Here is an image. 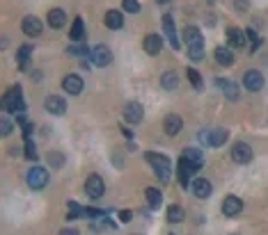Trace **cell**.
I'll return each instance as SVG.
<instances>
[{"label":"cell","instance_id":"obj_39","mask_svg":"<svg viewBox=\"0 0 268 235\" xmlns=\"http://www.w3.org/2000/svg\"><path fill=\"white\" fill-rule=\"evenodd\" d=\"M131 217H133L131 210H122V212H119V222H131Z\"/></svg>","mask_w":268,"mask_h":235},{"label":"cell","instance_id":"obj_18","mask_svg":"<svg viewBox=\"0 0 268 235\" xmlns=\"http://www.w3.org/2000/svg\"><path fill=\"white\" fill-rule=\"evenodd\" d=\"M188 188L193 189V194H195L197 199H206L208 194H211V183H208L206 178H195Z\"/></svg>","mask_w":268,"mask_h":235},{"label":"cell","instance_id":"obj_30","mask_svg":"<svg viewBox=\"0 0 268 235\" xmlns=\"http://www.w3.org/2000/svg\"><path fill=\"white\" fill-rule=\"evenodd\" d=\"M188 57H191V62H202L204 59V42L191 44V46H188Z\"/></svg>","mask_w":268,"mask_h":235},{"label":"cell","instance_id":"obj_19","mask_svg":"<svg viewBox=\"0 0 268 235\" xmlns=\"http://www.w3.org/2000/svg\"><path fill=\"white\" fill-rule=\"evenodd\" d=\"M46 23L51 25L53 30L65 28V23H67V14H65V9H60V7L51 9V12H48V16H46Z\"/></svg>","mask_w":268,"mask_h":235},{"label":"cell","instance_id":"obj_28","mask_svg":"<svg viewBox=\"0 0 268 235\" xmlns=\"http://www.w3.org/2000/svg\"><path fill=\"white\" fill-rule=\"evenodd\" d=\"M67 55H76V57H89V48L85 42H73L67 48Z\"/></svg>","mask_w":268,"mask_h":235},{"label":"cell","instance_id":"obj_23","mask_svg":"<svg viewBox=\"0 0 268 235\" xmlns=\"http://www.w3.org/2000/svg\"><path fill=\"white\" fill-rule=\"evenodd\" d=\"M69 37H71V42H85V21L80 16L73 18V25H71Z\"/></svg>","mask_w":268,"mask_h":235},{"label":"cell","instance_id":"obj_27","mask_svg":"<svg viewBox=\"0 0 268 235\" xmlns=\"http://www.w3.org/2000/svg\"><path fill=\"white\" fill-rule=\"evenodd\" d=\"M30 55H32V46H30V44H25V46L18 48L16 62H18V69H21V71L28 69V64H30Z\"/></svg>","mask_w":268,"mask_h":235},{"label":"cell","instance_id":"obj_38","mask_svg":"<svg viewBox=\"0 0 268 235\" xmlns=\"http://www.w3.org/2000/svg\"><path fill=\"white\" fill-rule=\"evenodd\" d=\"M21 130H23V137H25V140H28V137L32 135V130H35V126H32V124H28V121H25V124L21 126Z\"/></svg>","mask_w":268,"mask_h":235},{"label":"cell","instance_id":"obj_3","mask_svg":"<svg viewBox=\"0 0 268 235\" xmlns=\"http://www.w3.org/2000/svg\"><path fill=\"white\" fill-rule=\"evenodd\" d=\"M89 59H92V64L94 66H108L110 62H113V50L108 46H103V44H99V46L89 48Z\"/></svg>","mask_w":268,"mask_h":235},{"label":"cell","instance_id":"obj_15","mask_svg":"<svg viewBox=\"0 0 268 235\" xmlns=\"http://www.w3.org/2000/svg\"><path fill=\"white\" fill-rule=\"evenodd\" d=\"M142 48H144V53L147 55H158L161 53V48H163V37L161 35H147L144 37V42H142Z\"/></svg>","mask_w":268,"mask_h":235},{"label":"cell","instance_id":"obj_40","mask_svg":"<svg viewBox=\"0 0 268 235\" xmlns=\"http://www.w3.org/2000/svg\"><path fill=\"white\" fill-rule=\"evenodd\" d=\"M122 133H124V137H129V140H131V137H133V133H131V130H129V128H126V126H122Z\"/></svg>","mask_w":268,"mask_h":235},{"label":"cell","instance_id":"obj_14","mask_svg":"<svg viewBox=\"0 0 268 235\" xmlns=\"http://www.w3.org/2000/svg\"><path fill=\"white\" fill-rule=\"evenodd\" d=\"M241 210H243V201L238 199V196H234V194L225 196V201H222V212H225L227 217H236Z\"/></svg>","mask_w":268,"mask_h":235},{"label":"cell","instance_id":"obj_13","mask_svg":"<svg viewBox=\"0 0 268 235\" xmlns=\"http://www.w3.org/2000/svg\"><path fill=\"white\" fill-rule=\"evenodd\" d=\"M44 107H46L48 114H55V117H62L67 112V103H65V98H60V96H48V98L44 100Z\"/></svg>","mask_w":268,"mask_h":235},{"label":"cell","instance_id":"obj_29","mask_svg":"<svg viewBox=\"0 0 268 235\" xmlns=\"http://www.w3.org/2000/svg\"><path fill=\"white\" fill-rule=\"evenodd\" d=\"M184 217H186V212H184V208H181V206L174 203V206L167 208V222H170V224H181V222H184Z\"/></svg>","mask_w":268,"mask_h":235},{"label":"cell","instance_id":"obj_1","mask_svg":"<svg viewBox=\"0 0 268 235\" xmlns=\"http://www.w3.org/2000/svg\"><path fill=\"white\" fill-rule=\"evenodd\" d=\"M144 158H147V162L151 165L156 178L167 185L170 178H172V162H170V158H167V155H161V153H147Z\"/></svg>","mask_w":268,"mask_h":235},{"label":"cell","instance_id":"obj_11","mask_svg":"<svg viewBox=\"0 0 268 235\" xmlns=\"http://www.w3.org/2000/svg\"><path fill=\"white\" fill-rule=\"evenodd\" d=\"M243 85L248 92H259V89L264 87V76H262V71H245V76H243Z\"/></svg>","mask_w":268,"mask_h":235},{"label":"cell","instance_id":"obj_26","mask_svg":"<svg viewBox=\"0 0 268 235\" xmlns=\"http://www.w3.org/2000/svg\"><path fill=\"white\" fill-rule=\"evenodd\" d=\"M181 37H184L186 46L202 42V32H200V28H195V25H188V28H184V35H181Z\"/></svg>","mask_w":268,"mask_h":235},{"label":"cell","instance_id":"obj_33","mask_svg":"<svg viewBox=\"0 0 268 235\" xmlns=\"http://www.w3.org/2000/svg\"><path fill=\"white\" fill-rule=\"evenodd\" d=\"M12 130H14V124L9 121V119H0V137H9L12 135Z\"/></svg>","mask_w":268,"mask_h":235},{"label":"cell","instance_id":"obj_35","mask_svg":"<svg viewBox=\"0 0 268 235\" xmlns=\"http://www.w3.org/2000/svg\"><path fill=\"white\" fill-rule=\"evenodd\" d=\"M48 165L60 169V167L65 165V155H62V153H48Z\"/></svg>","mask_w":268,"mask_h":235},{"label":"cell","instance_id":"obj_16","mask_svg":"<svg viewBox=\"0 0 268 235\" xmlns=\"http://www.w3.org/2000/svg\"><path fill=\"white\" fill-rule=\"evenodd\" d=\"M184 128V119L179 117V114H167L165 121H163V130H165L170 137L179 135V130Z\"/></svg>","mask_w":268,"mask_h":235},{"label":"cell","instance_id":"obj_17","mask_svg":"<svg viewBox=\"0 0 268 235\" xmlns=\"http://www.w3.org/2000/svg\"><path fill=\"white\" fill-rule=\"evenodd\" d=\"M142 117H144V110L140 103H129V105L124 107V119L129 124H140Z\"/></svg>","mask_w":268,"mask_h":235},{"label":"cell","instance_id":"obj_5","mask_svg":"<svg viewBox=\"0 0 268 235\" xmlns=\"http://www.w3.org/2000/svg\"><path fill=\"white\" fill-rule=\"evenodd\" d=\"M28 185L32 189H44L48 185V171L44 167H32L28 171Z\"/></svg>","mask_w":268,"mask_h":235},{"label":"cell","instance_id":"obj_41","mask_svg":"<svg viewBox=\"0 0 268 235\" xmlns=\"http://www.w3.org/2000/svg\"><path fill=\"white\" fill-rule=\"evenodd\" d=\"M62 233H65V235H78V229H65Z\"/></svg>","mask_w":268,"mask_h":235},{"label":"cell","instance_id":"obj_32","mask_svg":"<svg viewBox=\"0 0 268 235\" xmlns=\"http://www.w3.org/2000/svg\"><path fill=\"white\" fill-rule=\"evenodd\" d=\"M186 76H188V80H191V85L197 89V92H202L204 83H202V76H200V71H195L191 66V69H186Z\"/></svg>","mask_w":268,"mask_h":235},{"label":"cell","instance_id":"obj_2","mask_svg":"<svg viewBox=\"0 0 268 235\" xmlns=\"http://www.w3.org/2000/svg\"><path fill=\"white\" fill-rule=\"evenodd\" d=\"M0 110L2 112H14V114H18V112H25V100H23V94H21V87H12L9 92H7L2 98H0Z\"/></svg>","mask_w":268,"mask_h":235},{"label":"cell","instance_id":"obj_10","mask_svg":"<svg viewBox=\"0 0 268 235\" xmlns=\"http://www.w3.org/2000/svg\"><path fill=\"white\" fill-rule=\"evenodd\" d=\"M83 87H85V83H83V78L78 76V73H69V76H65L62 78V89H65L67 94H80L83 92Z\"/></svg>","mask_w":268,"mask_h":235},{"label":"cell","instance_id":"obj_37","mask_svg":"<svg viewBox=\"0 0 268 235\" xmlns=\"http://www.w3.org/2000/svg\"><path fill=\"white\" fill-rule=\"evenodd\" d=\"M25 158L28 160H37V146H35V141L30 140H25Z\"/></svg>","mask_w":268,"mask_h":235},{"label":"cell","instance_id":"obj_36","mask_svg":"<svg viewBox=\"0 0 268 235\" xmlns=\"http://www.w3.org/2000/svg\"><path fill=\"white\" fill-rule=\"evenodd\" d=\"M80 215H85V208H80V203L76 201H69V219L80 217Z\"/></svg>","mask_w":268,"mask_h":235},{"label":"cell","instance_id":"obj_31","mask_svg":"<svg viewBox=\"0 0 268 235\" xmlns=\"http://www.w3.org/2000/svg\"><path fill=\"white\" fill-rule=\"evenodd\" d=\"M161 85L165 89H177V85H179V76L174 73V71H165L161 76Z\"/></svg>","mask_w":268,"mask_h":235},{"label":"cell","instance_id":"obj_4","mask_svg":"<svg viewBox=\"0 0 268 235\" xmlns=\"http://www.w3.org/2000/svg\"><path fill=\"white\" fill-rule=\"evenodd\" d=\"M227 137H229V133H227L225 128L204 130V133H200V141L206 144V146H222V144L227 141Z\"/></svg>","mask_w":268,"mask_h":235},{"label":"cell","instance_id":"obj_22","mask_svg":"<svg viewBox=\"0 0 268 235\" xmlns=\"http://www.w3.org/2000/svg\"><path fill=\"white\" fill-rule=\"evenodd\" d=\"M103 23H106L108 30H119L124 25V16H122V12H117V9H110V12H106V16H103Z\"/></svg>","mask_w":268,"mask_h":235},{"label":"cell","instance_id":"obj_9","mask_svg":"<svg viewBox=\"0 0 268 235\" xmlns=\"http://www.w3.org/2000/svg\"><path fill=\"white\" fill-rule=\"evenodd\" d=\"M163 32H165V39L170 42V46L174 48V50H179L181 48V42H179V35H177V28H174V21L170 14H165L163 16Z\"/></svg>","mask_w":268,"mask_h":235},{"label":"cell","instance_id":"obj_21","mask_svg":"<svg viewBox=\"0 0 268 235\" xmlns=\"http://www.w3.org/2000/svg\"><path fill=\"white\" fill-rule=\"evenodd\" d=\"M181 158H184L186 162H191L193 167H197V169H202V165H204V153L200 151V148H184Z\"/></svg>","mask_w":268,"mask_h":235},{"label":"cell","instance_id":"obj_8","mask_svg":"<svg viewBox=\"0 0 268 235\" xmlns=\"http://www.w3.org/2000/svg\"><path fill=\"white\" fill-rule=\"evenodd\" d=\"M21 28H23V32L28 37H39V35H42V30H44V23H42V18H39V16L28 14V16L21 21Z\"/></svg>","mask_w":268,"mask_h":235},{"label":"cell","instance_id":"obj_34","mask_svg":"<svg viewBox=\"0 0 268 235\" xmlns=\"http://www.w3.org/2000/svg\"><path fill=\"white\" fill-rule=\"evenodd\" d=\"M122 9L129 14H137L140 12V2L137 0H122Z\"/></svg>","mask_w":268,"mask_h":235},{"label":"cell","instance_id":"obj_24","mask_svg":"<svg viewBox=\"0 0 268 235\" xmlns=\"http://www.w3.org/2000/svg\"><path fill=\"white\" fill-rule=\"evenodd\" d=\"M213 57H215V62L220 66H232L234 64V55H232V50L229 48H215V53H213Z\"/></svg>","mask_w":268,"mask_h":235},{"label":"cell","instance_id":"obj_42","mask_svg":"<svg viewBox=\"0 0 268 235\" xmlns=\"http://www.w3.org/2000/svg\"><path fill=\"white\" fill-rule=\"evenodd\" d=\"M156 2H158V5H167V2H170V0H156Z\"/></svg>","mask_w":268,"mask_h":235},{"label":"cell","instance_id":"obj_6","mask_svg":"<svg viewBox=\"0 0 268 235\" xmlns=\"http://www.w3.org/2000/svg\"><path fill=\"white\" fill-rule=\"evenodd\" d=\"M85 192H87L89 199H101L103 192H106L103 178H101V176H96V174L87 176V181H85Z\"/></svg>","mask_w":268,"mask_h":235},{"label":"cell","instance_id":"obj_12","mask_svg":"<svg viewBox=\"0 0 268 235\" xmlns=\"http://www.w3.org/2000/svg\"><path fill=\"white\" fill-rule=\"evenodd\" d=\"M218 87H220V92L225 94L227 100H238V96H241V92H238V85L234 83V80H229V78H218Z\"/></svg>","mask_w":268,"mask_h":235},{"label":"cell","instance_id":"obj_25","mask_svg":"<svg viewBox=\"0 0 268 235\" xmlns=\"http://www.w3.org/2000/svg\"><path fill=\"white\" fill-rule=\"evenodd\" d=\"M144 196H147V203H149V208H151V210H158V208H161L163 194L158 192L156 188H147V189H144Z\"/></svg>","mask_w":268,"mask_h":235},{"label":"cell","instance_id":"obj_20","mask_svg":"<svg viewBox=\"0 0 268 235\" xmlns=\"http://www.w3.org/2000/svg\"><path fill=\"white\" fill-rule=\"evenodd\" d=\"M227 44L232 48H243L245 46V32L241 28H227Z\"/></svg>","mask_w":268,"mask_h":235},{"label":"cell","instance_id":"obj_7","mask_svg":"<svg viewBox=\"0 0 268 235\" xmlns=\"http://www.w3.org/2000/svg\"><path fill=\"white\" fill-rule=\"evenodd\" d=\"M232 160L238 162V165H248L252 160V148L250 144H245V141H236L232 146Z\"/></svg>","mask_w":268,"mask_h":235}]
</instances>
